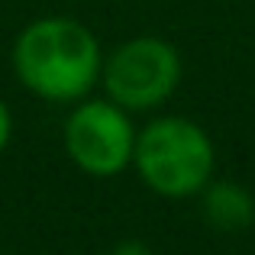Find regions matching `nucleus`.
I'll list each match as a JSON object with an SVG mask.
<instances>
[{
  "instance_id": "0eeeda50",
  "label": "nucleus",
  "mask_w": 255,
  "mask_h": 255,
  "mask_svg": "<svg viewBox=\"0 0 255 255\" xmlns=\"http://www.w3.org/2000/svg\"><path fill=\"white\" fill-rule=\"evenodd\" d=\"M10 136H13V113H10V107H6V100L0 97V155H3V149L10 145Z\"/></svg>"
},
{
  "instance_id": "f257e3e1",
  "label": "nucleus",
  "mask_w": 255,
  "mask_h": 255,
  "mask_svg": "<svg viewBox=\"0 0 255 255\" xmlns=\"http://www.w3.org/2000/svg\"><path fill=\"white\" fill-rule=\"evenodd\" d=\"M104 52L75 16H39L13 42V71L29 94L49 104H78L100 81Z\"/></svg>"
},
{
  "instance_id": "39448f33",
  "label": "nucleus",
  "mask_w": 255,
  "mask_h": 255,
  "mask_svg": "<svg viewBox=\"0 0 255 255\" xmlns=\"http://www.w3.org/2000/svg\"><path fill=\"white\" fill-rule=\"evenodd\" d=\"M200 210L220 233H243L255 223V197L236 181H207L200 191Z\"/></svg>"
},
{
  "instance_id": "423d86ee",
  "label": "nucleus",
  "mask_w": 255,
  "mask_h": 255,
  "mask_svg": "<svg viewBox=\"0 0 255 255\" xmlns=\"http://www.w3.org/2000/svg\"><path fill=\"white\" fill-rule=\"evenodd\" d=\"M107 255H155V252H152V246L142 243V239H120Z\"/></svg>"
},
{
  "instance_id": "20e7f679",
  "label": "nucleus",
  "mask_w": 255,
  "mask_h": 255,
  "mask_svg": "<svg viewBox=\"0 0 255 255\" xmlns=\"http://www.w3.org/2000/svg\"><path fill=\"white\" fill-rule=\"evenodd\" d=\"M136 126L110 97L78 100L65 120V152L91 178H117L132 165Z\"/></svg>"
},
{
  "instance_id": "7ed1b4c3",
  "label": "nucleus",
  "mask_w": 255,
  "mask_h": 255,
  "mask_svg": "<svg viewBox=\"0 0 255 255\" xmlns=\"http://www.w3.org/2000/svg\"><path fill=\"white\" fill-rule=\"evenodd\" d=\"M100 81L123 110H155L178 91L181 55L162 36H136L104 58Z\"/></svg>"
},
{
  "instance_id": "f03ea898",
  "label": "nucleus",
  "mask_w": 255,
  "mask_h": 255,
  "mask_svg": "<svg viewBox=\"0 0 255 255\" xmlns=\"http://www.w3.org/2000/svg\"><path fill=\"white\" fill-rule=\"evenodd\" d=\"M142 184L168 200L194 197L213 178L217 152L204 126L187 117H158L136 132L132 149Z\"/></svg>"
}]
</instances>
